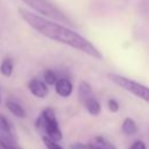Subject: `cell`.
<instances>
[{"label":"cell","instance_id":"obj_18","mask_svg":"<svg viewBox=\"0 0 149 149\" xmlns=\"http://www.w3.org/2000/svg\"><path fill=\"white\" fill-rule=\"evenodd\" d=\"M129 149H147L146 147V143L141 140H136L135 142H133V144L130 146Z\"/></svg>","mask_w":149,"mask_h":149},{"label":"cell","instance_id":"obj_3","mask_svg":"<svg viewBox=\"0 0 149 149\" xmlns=\"http://www.w3.org/2000/svg\"><path fill=\"white\" fill-rule=\"evenodd\" d=\"M21 1H23L26 5H28L31 9H34L36 13H38L42 16L59 21L61 23L72 24L71 20L50 0H21Z\"/></svg>","mask_w":149,"mask_h":149},{"label":"cell","instance_id":"obj_16","mask_svg":"<svg viewBox=\"0 0 149 149\" xmlns=\"http://www.w3.org/2000/svg\"><path fill=\"white\" fill-rule=\"evenodd\" d=\"M42 141H43L47 149H64L61 144H58V142H56L54 140H50L47 136H42Z\"/></svg>","mask_w":149,"mask_h":149},{"label":"cell","instance_id":"obj_13","mask_svg":"<svg viewBox=\"0 0 149 149\" xmlns=\"http://www.w3.org/2000/svg\"><path fill=\"white\" fill-rule=\"evenodd\" d=\"M121 129L126 135H134L137 132V125L132 118H126L122 122Z\"/></svg>","mask_w":149,"mask_h":149},{"label":"cell","instance_id":"obj_14","mask_svg":"<svg viewBox=\"0 0 149 149\" xmlns=\"http://www.w3.org/2000/svg\"><path fill=\"white\" fill-rule=\"evenodd\" d=\"M57 79H58V76H57V73L54 70L48 69V70H45L43 72V79L42 80L47 85H55V83H56Z\"/></svg>","mask_w":149,"mask_h":149},{"label":"cell","instance_id":"obj_21","mask_svg":"<svg viewBox=\"0 0 149 149\" xmlns=\"http://www.w3.org/2000/svg\"><path fill=\"white\" fill-rule=\"evenodd\" d=\"M0 149H1V147H0Z\"/></svg>","mask_w":149,"mask_h":149},{"label":"cell","instance_id":"obj_9","mask_svg":"<svg viewBox=\"0 0 149 149\" xmlns=\"http://www.w3.org/2000/svg\"><path fill=\"white\" fill-rule=\"evenodd\" d=\"M5 105H6L7 109H8L14 116L20 118V119H24V118L27 116L26 109H24V108L22 107V105H20L17 101L12 100V99H8V100H6Z\"/></svg>","mask_w":149,"mask_h":149},{"label":"cell","instance_id":"obj_19","mask_svg":"<svg viewBox=\"0 0 149 149\" xmlns=\"http://www.w3.org/2000/svg\"><path fill=\"white\" fill-rule=\"evenodd\" d=\"M70 149H88L86 143H81V142H76L70 144Z\"/></svg>","mask_w":149,"mask_h":149},{"label":"cell","instance_id":"obj_2","mask_svg":"<svg viewBox=\"0 0 149 149\" xmlns=\"http://www.w3.org/2000/svg\"><path fill=\"white\" fill-rule=\"evenodd\" d=\"M35 127L38 132H41L42 136H47L50 140L58 142L63 139V134L59 128L56 112L51 107H45L40 113L35 121Z\"/></svg>","mask_w":149,"mask_h":149},{"label":"cell","instance_id":"obj_12","mask_svg":"<svg viewBox=\"0 0 149 149\" xmlns=\"http://www.w3.org/2000/svg\"><path fill=\"white\" fill-rule=\"evenodd\" d=\"M13 70H14L13 59L9 57H5L0 64V73L3 77H10L13 74Z\"/></svg>","mask_w":149,"mask_h":149},{"label":"cell","instance_id":"obj_15","mask_svg":"<svg viewBox=\"0 0 149 149\" xmlns=\"http://www.w3.org/2000/svg\"><path fill=\"white\" fill-rule=\"evenodd\" d=\"M0 147L1 149H22L16 141H10L3 137H0Z\"/></svg>","mask_w":149,"mask_h":149},{"label":"cell","instance_id":"obj_6","mask_svg":"<svg viewBox=\"0 0 149 149\" xmlns=\"http://www.w3.org/2000/svg\"><path fill=\"white\" fill-rule=\"evenodd\" d=\"M54 86H55L56 93L62 98H68V97H70L72 94L73 85H72V81L66 77L58 78Z\"/></svg>","mask_w":149,"mask_h":149},{"label":"cell","instance_id":"obj_8","mask_svg":"<svg viewBox=\"0 0 149 149\" xmlns=\"http://www.w3.org/2000/svg\"><path fill=\"white\" fill-rule=\"evenodd\" d=\"M0 137L10 140V141H16V136L14 134L13 127L8 119L0 113Z\"/></svg>","mask_w":149,"mask_h":149},{"label":"cell","instance_id":"obj_10","mask_svg":"<svg viewBox=\"0 0 149 149\" xmlns=\"http://www.w3.org/2000/svg\"><path fill=\"white\" fill-rule=\"evenodd\" d=\"M91 97H93V91H92L91 85L87 81L81 80L78 85V99H79L80 104L83 105L84 101L87 100Z\"/></svg>","mask_w":149,"mask_h":149},{"label":"cell","instance_id":"obj_5","mask_svg":"<svg viewBox=\"0 0 149 149\" xmlns=\"http://www.w3.org/2000/svg\"><path fill=\"white\" fill-rule=\"evenodd\" d=\"M28 90L29 92L36 97V98H40V99H43L48 95L49 93V88H48V85L40 78H33L28 81Z\"/></svg>","mask_w":149,"mask_h":149},{"label":"cell","instance_id":"obj_17","mask_svg":"<svg viewBox=\"0 0 149 149\" xmlns=\"http://www.w3.org/2000/svg\"><path fill=\"white\" fill-rule=\"evenodd\" d=\"M107 107H108V109H109L111 112L115 113V112H118V111H119L120 105H119V102H118L115 99L111 98V99H108V100H107Z\"/></svg>","mask_w":149,"mask_h":149},{"label":"cell","instance_id":"obj_4","mask_svg":"<svg viewBox=\"0 0 149 149\" xmlns=\"http://www.w3.org/2000/svg\"><path fill=\"white\" fill-rule=\"evenodd\" d=\"M108 78L115 85L120 86L125 91L129 92L130 94H133L149 104V87L148 86H146L139 81H135L128 77L118 74V73H108Z\"/></svg>","mask_w":149,"mask_h":149},{"label":"cell","instance_id":"obj_20","mask_svg":"<svg viewBox=\"0 0 149 149\" xmlns=\"http://www.w3.org/2000/svg\"><path fill=\"white\" fill-rule=\"evenodd\" d=\"M0 104H1V94H0Z\"/></svg>","mask_w":149,"mask_h":149},{"label":"cell","instance_id":"obj_11","mask_svg":"<svg viewBox=\"0 0 149 149\" xmlns=\"http://www.w3.org/2000/svg\"><path fill=\"white\" fill-rule=\"evenodd\" d=\"M83 106H85V108H86V111L88 112V114H91V115H93V116L99 115L100 112H101V105H100V102L94 98V95L91 97V98H88L87 100H85L84 104H83Z\"/></svg>","mask_w":149,"mask_h":149},{"label":"cell","instance_id":"obj_1","mask_svg":"<svg viewBox=\"0 0 149 149\" xmlns=\"http://www.w3.org/2000/svg\"><path fill=\"white\" fill-rule=\"evenodd\" d=\"M19 15L29 27H31L42 36L77 49L93 58H102V54L92 42L68 26H64L57 21H52L51 19L36 14L23 7L19 8Z\"/></svg>","mask_w":149,"mask_h":149},{"label":"cell","instance_id":"obj_7","mask_svg":"<svg viewBox=\"0 0 149 149\" xmlns=\"http://www.w3.org/2000/svg\"><path fill=\"white\" fill-rule=\"evenodd\" d=\"M86 144L88 149H116V147L111 141H108L106 137L101 135H97L92 137Z\"/></svg>","mask_w":149,"mask_h":149}]
</instances>
